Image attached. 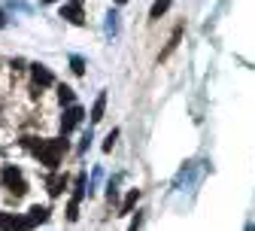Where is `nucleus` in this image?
Instances as JSON below:
<instances>
[{"instance_id": "1", "label": "nucleus", "mask_w": 255, "mask_h": 231, "mask_svg": "<svg viewBox=\"0 0 255 231\" xmlns=\"http://www.w3.org/2000/svg\"><path fill=\"white\" fill-rule=\"evenodd\" d=\"M21 146L27 152H34L40 158V164H46L49 171H58L61 164V155L67 149V140L64 137H55V140H40V137H21Z\"/></svg>"}, {"instance_id": "2", "label": "nucleus", "mask_w": 255, "mask_h": 231, "mask_svg": "<svg viewBox=\"0 0 255 231\" xmlns=\"http://www.w3.org/2000/svg\"><path fill=\"white\" fill-rule=\"evenodd\" d=\"M0 180H3V186H6L12 195H24V192H27V183H24L21 171H18V168H12V164H6V168L0 171Z\"/></svg>"}, {"instance_id": "3", "label": "nucleus", "mask_w": 255, "mask_h": 231, "mask_svg": "<svg viewBox=\"0 0 255 231\" xmlns=\"http://www.w3.org/2000/svg\"><path fill=\"white\" fill-rule=\"evenodd\" d=\"M34 222L18 213H0V231H30Z\"/></svg>"}, {"instance_id": "4", "label": "nucleus", "mask_w": 255, "mask_h": 231, "mask_svg": "<svg viewBox=\"0 0 255 231\" xmlns=\"http://www.w3.org/2000/svg\"><path fill=\"white\" fill-rule=\"evenodd\" d=\"M82 116H85V110L76 107V104H70L67 110H64V116H61V131H64V134H70V131L82 122Z\"/></svg>"}, {"instance_id": "5", "label": "nucleus", "mask_w": 255, "mask_h": 231, "mask_svg": "<svg viewBox=\"0 0 255 231\" xmlns=\"http://www.w3.org/2000/svg\"><path fill=\"white\" fill-rule=\"evenodd\" d=\"M30 76H34V82H37L40 88L55 85V76H52V70L46 67V64H34V67H30Z\"/></svg>"}, {"instance_id": "6", "label": "nucleus", "mask_w": 255, "mask_h": 231, "mask_svg": "<svg viewBox=\"0 0 255 231\" xmlns=\"http://www.w3.org/2000/svg\"><path fill=\"white\" fill-rule=\"evenodd\" d=\"M61 18H67L70 24H85V18H82V9H79L76 3H70V6H61Z\"/></svg>"}, {"instance_id": "7", "label": "nucleus", "mask_w": 255, "mask_h": 231, "mask_svg": "<svg viewBox=\"0 0 255 231\" xmlns=\"http://www.w3.org/2000/svg\"><path fill=\"white\" fill-rule=\"evenodd\" d=\"M140 201V189H131L125 195V201H122V210H119V216H131V210H134V204Z\"/></svg>"}, {"instance_id": "8", "label": "nucleus", "mask_w": 255, "mask_h": 231, "mask_svg": "<svg viewBox=\"0 0 255 231\" xmlns=\"http://www.w3.org/2000/svg\"><path fill=\"white\" fill-rule=\"evenodd\" d=\"M64 189H67V177H61V174H52V177H49V195H52V198H58Z\"/></svg>"}, {"instance_id": "9", "label": "nucleus", "mask_w": 255, "mask_h": 231, "mask_svg": "<svg viewBox=\"0 0 255 231\" xmlns=\"http://www.w3.org/2000/svg\"><path fill=\"white\" fill-rule=\"evenodd\" d=\"M179 37H182V24H176V27H173V34H170V40H167V49H164L161 55H158V61H164V58H167V55L179 46Z\"/></svg>"}, {"instance_id": "10", "label": "nucleus", "mask_w": 255, "mask_h": 231, "mask_svg": "<svg viewBox=\"0 0 255 231\" xmlns=\"http://www.w3.org/2000/svg\"><path fill=\"white\" fill-rule=\"evenodd\" d=\"M104 110H107V91H101L98 101H94V107H91V122H101V119H104Z\"/></svg>"}, {"instance_id": "11", "label": "nucleus", "mask_w": 255, "mask_h": 231, "mask_svg": "<svg viewBox=\"0 0 255 231\" xmlns=\"http://www.w3.org/2000/svg\"><path fill=\"white\" fill-rule=\"evenodd\" d=\"M170 3H173V0H155L152 9H149V18H152V21H158V18H161V15L170 9Z\"/></svg>"}, {"instance_id": "12", "label": "nucleus", "mask_w": 255, "mask_h": 231, "mask_svg": "<svg viewBox=\"0 0 255 231\" xmlns=\"http://www.w3.org/2000/svg\"><path fill=\"white\" fill-rule=\"evenodd\" d=\"M27 219L34 222V225L46 222V219H49V207H40V204H37V207H30V216H27Z\"/></svg>"}, {"instance_id": "13", "label": "nucleus", "mask_w": 255, "mask_h": 231, "mask_svg": "<svg viewBox=\"0 0 255 231\" xmlns=\"http://www.w3.org/2000/svg\"><path fill=\"white\" fill-rule=\"evenodd\" d=\"M58 101L70 107V104H73V88H67V85H58Z\"/></svg>"}, {"instance_id": "14", "label": "nucleus", "mask_w": 255, "mask_h": 231, "mask_svg": "<svg viewBox=\"0 0 255 231\" xmlns=\"http://www.w3.org/2000/svg\"><path fill=\"white\" fill-rule=\"evenodd\" d=\"M70 67H73L76 76H82V73H85V58H82V55H73V58H70Z\"/></svg>"}, {"instance_id": "15", "label": "nucleus", "mask_w": 255, "mask_h": 231, "mask_svg": "<svg viewBox=\"0 0 255 231\" xmlns=\"http://www.w3.org/2000/svg\"><path fill=\"white\" fill-rule=\"evenodd\" d=\"M116 137H119V131L113 128L110 134H107V143H104V152H113V146H116Z\"/></svg>"}, {"instance_id": "16", "label": "nucleus", "mask_w": 255, "mask_h": 231, "mask_svg": "<svg viewBox=\"0 0 255 231\" xmlns=\"http://www.w3.org/2000/svg\"><path fill=\"white\" fill-rule=\"evenodd\" d=\"M67 219H70V222L79 219V201H70V207H67Z\"/></svg>"}, {"instance_id": "17", "label": "nucleus", "mask_w": 255, "mask_h": 231, "mask_svg": "<svg viewBox=\"0 0 255 231\" xmlns=\"http://www.w3.org/2000/svg\"><path fill=\"white\" fill-rule=\"evenodd\" d=\"M140 222H143V216H140V213H137V219H134V222H131V231H137V228H140Z\"/></svg>"}, {"instance_id": "18", "label": "nucleus", "mask_w": 255, "mask_h": 231, "mask_svg": "<svg viewBox=\"0 0 255 231\" xmlns=\"http://www.w3.org/2000/svg\"><path fill=\"white\" fill-rule=\"evenodd\" d=\"M0 27H6V15H3V9H0Z\"/></svg>"}, {"instance_id": "19", "label": "nucleus", "mask_w": 255, "mask_h": 231, "mask_svg": "<svg viewBox=\"0 0 255 231\" xmlns=\"http://www.w3.org/2000/svg\"><path fill=\"white\" fill-rule=\"evenodd\" d=\"M246 231H255V222H252V225H249V228H246Z\"/></svg>"}, {"instance_id": "20", "label": "nucleus", "mask_w": 255, "mask_h": 231, "mask_svg": "<svg viewBox=\"0 0 255 231\" xmlns=\"http://www.w3.org/2000/svg\"><path fill=\"white\" fill-rule=\"evenodd\" d=\"M116 3H119V6H122V3H128V0H116Z\"/></svg>"}, {"instance_id": "21", "label": "nucleus", "mask_w": 255, "mask_h": 231, "mask_svg": "<svg viewBox=\"0 0 255 231\" xmlns=\"http://www.w3.org/2000/svg\"><path fill=\"white\" fill-rule=\"evenodd\" d=\"M43 3H55V0H43Z\"/></svg>"}]
</instances>
